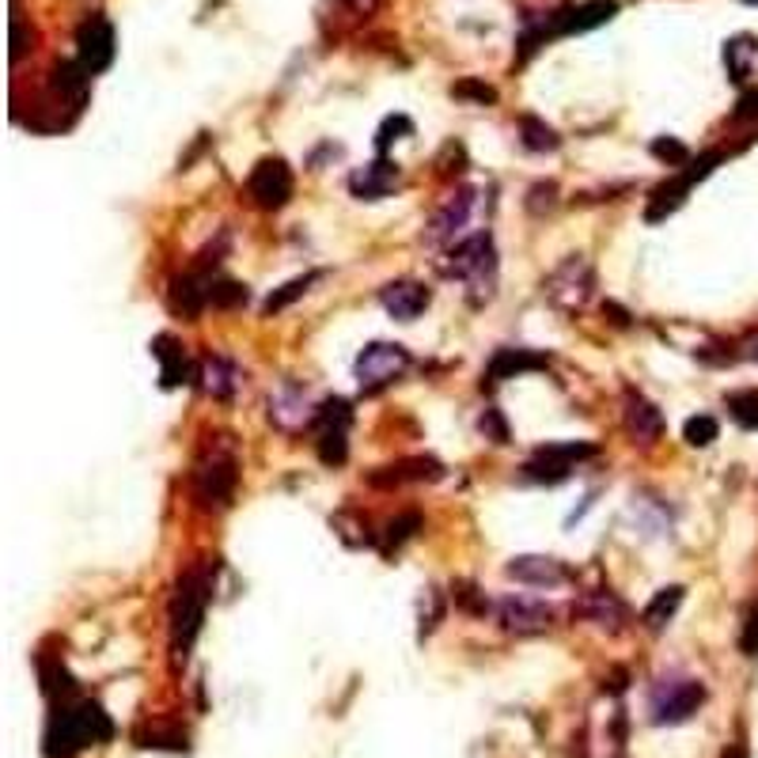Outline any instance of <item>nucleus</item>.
I'll list each match as a JSON object with an SVG mask.
<instances>
[{
  "instance_id": "nucleus-40",
  "label": "nucleus",
  "mask_w": 758,
  "mask_h": 758,
  "mask_svg": "<svg viewBox=\"0 0 758 758\" xmlns=\"http://www.w3.org/2000/svg\"><path fill=\"white\" fill-rule=\"evenodd\" d=\"M390 133H410V118L395 115V118H387V122H383V130H380V152H387L390 141H398V137H390Z\"/></svg>"
},
{
  "instance_id": "nucleus-7",
  "label": "nucleus",
  "mask_w": 758,
  "mask_h": 758,
  "mask_svg": "<svg viewBox=\"0 0 758 758\" xmlns=\"http://www.w3.org/2000/svg\"><path fill=\"white\" fill-rule=\"evenodd\" d=\"M410 369V353L402 346H390V341H372L361 357H357V380L364 390H380L387 383H395L402 372Z\"/></svg>"
},
{
  "instance_id": "nucleus-18",
  "label": "nucleus",
  "mask_w": 758,
  "mask_h": 758,
  "mask_svg": "<svg viewBox=\"0 0 758 758\" xmlns=\"http://www.w3.org/2000/svg\"><path fill=\"white\" fill-rule=\"evenodd\" d=\"M626 429H629V436H634V441L652 444L660 433H664V418H660V410L649 402V398L626 395Z\"/></svg>"
},
{
  "instance_id": "nucleus-29",
  "label": "nucleus",
  "mask_w": 758,
  "mask_h": 758,
  "mask_svg": "<svg viewBox=\"0 0 758 758\" xmlns=\"http://www.w3.org/2000/svg\"><path fill=\"white\" fill-rule=\"evenodd\" d=\"M318 459H323L326 467H341V462L349 459L346 429H326V433L318 436Z\"/></svg>"
},
{
  "instance_id": "nucleus-14",
  "label": "nucleus",
  "mask_w": 758,
  "mask_h": 758,
  "mask_svg": "<svg viewBox=\"0 0 758 758\" xmlns=\"http://www.w3.org/2000/svg\"><path fill=\"white\" fill-rule=\"evenodd\" d=\"M429 300H433L429 289L418 281H390L387 289L380 292L383 311H387L390 318H398V323H413V318L429 308Z\"/></svg>"
},
{
  "instance_id": "nucleus-21",
  "label": "nucleus",
  "mask_w": 758,
  "mask_h": 758,
  "mask_svg": "<svg viewBox=\"0 0 758 758\" xmlns=\"http://www.w3.org/2000/svg\"><path fill=\"white\" fill-rule=\"evenodd\" d=\"M209 289H213V277H202V274H187L171 285V308L179 315L194 318L197 311L209 303Z\"/></svg>"
},
{
  "instance_id": "nucleus-26",
  "label": "nucleus",
  "mask_w": 758,
  "mask_h": 758,
  "mask_svg": "<svg viewBox=\"0 0 758 758\" xmlns=\"http://www.w3.org/2000/svg\"><path fill=\"white\" fill-rule=\"evenodd\" d=\"M520 141H524V148H531V152H554L562 145V137H557L546 122H539L534 115L520 118Z\"/></svg>"
},
{
  "instance_id": "nucleus-2",
  "label": "nucleus",
  "mask_w": 758,
  "mask_h": 758,
  "mask_svg": "<svg viewBox=\"0 0 758 758\" xmlns=\"http://www.w3.org/2000/svg\"><path fill=\"white\" fill-rule=\"evenodd\" d=\"M213 595L209 585V569L205 565H194L179 577L175 585V600H171V649L175 660H187L190 649H194L197 634H202L205 622V603Z\"/></svg>"
},
{
  "instance_id": "nucleus-27",
  "label": "nucleus",
  "mask_w": 758,
  "mask_h": 758,
  "mask_svg": "<svg viewBox=\"0 0 758 758\" xmlns=\"http://www.w3.org/2000/svg\"><path fill=\"white\" fill-rule=\"evenodd\" d=\"M315 281H318V274H303V277H292L289 285H281V289H277V292H269V300L262 303V311H266V315H277V311H285V308H289L292 300H300L303 292H308V289H311V285H315Z\"/></svg>"
},
{
  "instance_id": "nucleus-19",
  "label": "nucleus",
  "mask_w": 758,
  "mask_h": 758,
  "mask_svg": "<svg viewBox=\"0 0 758 758\" xmlns=\"http://www.w3.org/2000/svg\"><path fill=\"white\" fill-rule=\"evenodd\" d=\"M202 387L205 395L220 398V402H228L231 395L239 390V383H243V376H239V369L228 361V357H205L202 361Z\"/></svg>"
},
{
  "instance_id": "nucleus-45",
  "label": "nucleus",
  "mask_w": 758,
  "mask_h": 758,
  "mask_svg": "<svg viewBox=\"0 0 758 758\" xmlns=\"http://www.w3.org/2000/svg\"><path fill=\"white\" fill-rule=\"evenodd\" d=\"M751 357H758V341H755V349H751Z\"/></svg>"
},
{
  "instance_id": "nucleus-11",
  "label": "nucleus",
  "mask_w": 758,
  "mask_h": 758,
  "mask_svg": "<svg viewBox=\"0 0 758 758\" xmlns=\"http://www.w3.org/2000/svg\"><path fill=\"white\" fill-rule=\"evenodd\" d=\"M497 622L508 634H542V629L554 626V611L534 600H524V595H505L497 603Z\"/></svg>"
},
{
  "instance_id": "nucleus-5",
  "label": "nucleus",
  "mask_w": 758,
  "mask_h": 758,
  "mask_svg": "<svg viewBox=\"0 0 758 758\" xmlns=\"http://www.w3.org/2000/svg\"><path fill=\"white\" fill-rule=\"evenodd\" d=\"M706 701V686L686 675H664L657 679L649 694V713L657 724H683L698 713V706Z\"/></svg>"
},
{
  "instance_id": "nucleus-30",
  "label": "nucleus",
  "mask_w": 758,
  "mask_h": 758,
  "mask_svg": "<svg viewBox=\"0 0 758 758\" xmlns=\"http://www.w3.org/2000/svg\"><path fill=\"white\" fill-rule=\"evenodd\" d=\"M717 433H721V425H717V418H709V413H698V418H690L683 425V436L690 448H709V444L717 441Z\"/></svg>"
},
{
  "instance_id": "nucleus-13",
  "label": "nucleus",
  "mask_w": 758,
  "mask_h": 758,
  "mask_svg": "<svg viewBox=\"0 0 758 758\" xmlns=\"http://www.w3.org/2000/svg\"><path fill=\"white\" fill-rule=\"evenodd\" d=\"M505 573L520 585H531V588H562L569 580V569H565L557 557H546V554H520L505 565Z\"/></svg>"
},
{
  "instance_id": "nucleus-24",
  "label": "nucleus",
  "mask_w": 758,
  "mask_h": 758,
  "mask_svg": "<svg viewBox=\"0 0 758 758\" xmlns=\"http://www.w3.org/2000/svg\"><path fill=\"white\" fill-rule=\"evenodd\" d=\"M755 53H758V43L751 35H736L724 43V65H729V76L736 80V84H744V80L751 76Z\"/></svg>"
},
{
  "instance_id": "nucleus-39",
  "label": "nucleus",
  "mask_w": 758,
  "mask_h": 758,
  "mask_svg": "<svg viewBox=\"0 0 758 758\" xmlns=\"http://www.w3.org/2000/svg\"><path fill=\"white\" fill-rule=\"evenodd\" d=\"M478 425H482V433L490 436L493 444H508V425H505V418H501V410H485Z\"/></svg>"
},
{
  "instance_id": "nucleus-16",
  "label": "nucleus",
  "mask_w": 758,
  "mask_h": 758,
  "mask_svg": "<svg viewBox=\"0 0 758 758\" xmlns=\"http://www.w3.org/2000/svg\"><path fill=\"white\" fill-rule=\"evenodd\" d=\"M444 478V467L436 459H425V455H413V459L390 462V467H380L369 474V485H398V482H436Z\"/></svg>"
},
{
  "instance_id": "nucleus-31",
  "label": "nucleus",
  "mask_w": 758,
  "mask_h": 758,
  "mask_svg": "<svg viewBox=\"0 0 758 758\" xmlns=\"http://www.w3.org/2000/svg\"><path fill=\"white\" fill-rule=\"evenodd\" d=\"M349 421H353V410H349L346 398H330V402H323L315 413V425L323 429V433L326 429H349Z\"/></svg>"
},
{
  "instance_id": "nucleus-32",
  "label": "nucleus",
  "mask_w": 758,
  "mask_h": 758,
  "mask_svg": "<svg viewBox=\"0 0 758 758\" xmlns=\"http://www.w3.org/2000/svg\"><path fill=\"white\" fill-rule=\"evenodd\" d=\"M569 470L573 467H565V462H554V459H546V455H539L534 452V459L528 462V467H524V474L528 478H534V482H565V478H569Z\"/></svg>"
},
{
  "instance_id": "nucleus-22",
  "label": "nucleus",
  "mask_w": 758,
  "mask_h": 758,
  "mask_svg": "<svg viewBox=\"0 0 758 758\" xmlns=\"http://www.w3.org/2000/svg\"><path fill=\"white\" fill-rule=\"evenodd\" d=\"M152 353L159 357V380H164V387H179V383L190 380V361L187 353H182V346L175 338H167V334H159L156 341H152Z\"/></svg>"
},
{
  "instance_id": "nucleus-36",
  "label": "nucleus",
  "mask_w": 758,
  "mask_h": 758,
  "mask_svg": "<svg viewBox=\"0 0 758 758\" xmlns=\"http://www.w3.org/2000/svg\"><path fill=\"white\" fill-rule=\"evenodd\" d=\"M455 99H474V103H497V92H493L490 84H482V80H459V84L452 87Z\"/></svg>"
},
{
  "instance_id": "nucleus-35",
  "label": "nucleus",
  "mask_w": 758,
  "mask_h": 758,
  "mask_svg": "<svg viewBox=\"0 0 758 758\" xmlns=\"http://www.w3.org/2000/svg\"><path fill=\"white\" fill-rule=\"evenodd\" d=\"M209 303L213 308H239V303H246V289L236 281H213Z\"/></svg>"
},
{
  "instance_id": "nucleus-9",
  "label": "nucleus",
  "mask_w": 758,
  "mask_h": 758,
  "mask_svg": "<svg viewBox=\"0 0 758 758\" xmlns=\"http://www.w3.org/2000/svg\"><path fill=\"white\" fill-rule=\"evenodd\" d=\"M76 58L87 76L103 73L115 61V27L103 15H87L76 31Z\"/></svg>"
},
{
  "instance_id": "nucleus-6",
  "label": "nucleus",
  "mask_w": 758,
  "mask_h": 758,
  "mask_svg": "<svg viewBox=\"0 0 758 758\" xmlns=\"http://www.w3.org/2000/svg\"><path fill=\"white\" fill-rule=\"evenodd\" d=\"M546 300L554 303V308L562 311H580L588 300H592V289H595V274L592 266H588V258H580V254H569V258L562 262V266L554 269V274L546 277Z\"/></svg>"
},
{
  "instance_id": "nucleus-17",
  "label": "nucleus",
  "mask_w": 758,
  "mask_h": 758,
  "mask_svg": "<svg viewBox=\"0 0 758 758\" xmlns=\"http://www.w3.org/2000/svg\"><path fill=\"white\" fill-rule=\"evenodd\" d=\"M577 614H580V618H588V622H595V626H603V629H618L622 622H626V606H622V600L614 592H606V588L580 595Z\"/></svg>"
},
{
  "instance_id": "nucleus-20",
  "label": "nucleus",
  "mask_w": 758,
  "mask_h": 758,
  "mask_svg": "<svg viewBox=\"0 0 758 758\" xmlns=\"http://www.w3.org/2000/svg\"><path fill=\"white\" fill-rule=\"evenodd\" d=\"M546 364H550V357L531 353V349H501L485 376H490V383H501V380L524 376V372H539V369H546Z\"/></svg>"
},
{
  "instance_id": "nucleus-12",
  "label": "nucleus",
  "mask_w": 758,
  "mask_h": 758,
  "mask_svg": "<svg viewBox=\"0 0 758 758\" xmlns=\"http://www.w3.org/2000/svg\"><path fill=\"white\" fill-rule=\"evenodd\" d=\"M470 213H474V190H455V194L448 197V202H444L441 209L433 213V220H429L425 239H429V243H433V246L452 243V239L459 236L462 228H467Z\"/></svg>"
},
{
  "instance_id": "nucleus-46",
  "label": "nucleus",
  "mask_w": 758,
  "mask_h": 758,
  "mask_svg": "<svg viewBox=\"0 0 758 758\" xmlns=\"http://www.w3.org/2000/svg\"><path fill=\"white\" fill-rule=\"evenodd\" d=\"M747 4H758V0H747Z\"/></svg>"
},
{
  "instance_id": "nucleus-4",
  "label": "nucleus",
  "mask_w": 758,
  "mask_h": 758,
  "mask_svg": "<svg viewBox=\"0 0 758 758\" xmlns=\"http://www.w3.org/2000/svg\"><path fill=\"white\" fill-rule=\"evenodd\" d=\"M236 478H239V462L228 448H209L202 459L194 462V497L202 501V508H220L231 501L236 493Z\"/></svg>"
},
{
  "instance_id": "nucleus-34",
  "label": "nucleus",
  "mask_w": 758,
  "mask_h": 758,
  "mask_svg": "<svg viewBox=\"0 0 758 758\" xmlns=\"http://www.w3.org/2000/svg\"><path fill=\"white\" fill-rule=\"evenodd\" d=\"M141 747H167V751H190L187 744V732H175V729H152V732H141Z\"/></svg>"
},
{
  "instance_id": "nucleus-1",
  "label": "nucleus",
  "mask_w": 758,
  "mask_h": 758,
  "mask_svg": "<svg viewBox=\"0 0 758 758\" xmlns=\"http://www.w3.org/2000/svg\"><path fill=\"white\" fill-rule=\"evenodd\" d=\"M115 736V724L103 713V706L80 698L69 701L61 698L50 713V724H46V755L50 758H76L84 747L103 744V739Z\"/></svg>"
},
{
  "instance_id": "nucleus-41",
  "label": "nucleus",
  "mask_w": 758,
  "mask_h": 758,
  "mask_svg": "<svg viewBox=\"0 0 758 758\" xmlns=\"http://www.w3.org/2000/svg\"><path fill=\"white\" fill-rule=\"evenodd\" d=\"M744 652L747 657H758V606L751 611V618H747V626H744Z\"/></svg>"
},
{
  "instance_id": "nucleus-33",
  "label": "nucleus",
  "mask_w": 758,
  "mask_h": 758,
  "mask_svg": "<svg viewBox=\"0 0 758 758\" xmlns=\"http://www.w3.org/2000/svg\"><path fill=\"white\" fill-rule=\"evenodd\" d=\"M539 455H546V459H554V462H565V467H573V462H580V459H592L595 448H592V444L569 441V444H542Z\"/></svg>"
},
{
  "instance_id": "nucleus-3",
  "label": "nucleus",
  "mask_w": 758,
  "mask_h": 758,
  "mask_svg": "<svg viewBox=\"0 0 758 758\" xmlns=\"http://www.w3.org/2000/svg\"><path fill=\"white\" fill-rule=\"evenodd\" d=\"M452 277H459L470 292H474V303L493 297V285H497V251H493L490 231H478V236L462 239L452 251L448 262Z\"/></svg>"
},
{
  "instance_id": "nucleus-44",
  "label": "nucleus",
  "mask_w": 758,
  "mask_h": 758,
  "mask_svg": "<svg viewBox=\"0 0 758 758\" xmlns=\"http://www.w3.org/2000/svg\"><path fill=\"white\" fill-rule=\"evenodd\" d=\"M724 758H747L744 747H732V751H724Z\"/></svg>"
},
{
  "instance_id": "nucleus-37",
  "label": "nucleus",
  "mask_w": 758,
  "mask_h": 758,
  "mask_svg": "<svg viewBox=\"0 0 758 758\" xmlns=\"http://www.w3.org/2000/svg\"><path fill=\"white\" fill-rule=\"evenodd\" d=\"M421 528V516L418 513H406V516H398V520H390L387 524V542H383V546H398V542H406L410 539L413 531Z\"/></svg>"
},
{
  "instance_id": "nucleus-8",
  "label": "nucleus",
  "mask_w": 758,
  "mask_h": 758,
  "mask_svg": "<svg viewBox=\"0 0 758 758\" xmlns=\"http://www.w3.org/2000/svg\"><path fill=\"white\" fill-rule=\"evenodd\" d=\"M246 194L258 209H281L292 197V171L285 159H262L246 179Z\"/></svg>"
},
{
  "instance_id": "nucleus-15",
  "label": "nucleus",
  "mask_w": 758,
  "mask_h": 758,
  "mask_svg": "<svg viewBox=\"0 0 758 758\" xmlns=\"http://www.w3.org/2000/svg\"><path fill=\"white\" fill-rule=\"evenodd\" d=\"M398 167L387 164V159H376V164L369 167H357L353 175H349V190H353V197H361V202H380V197H387L390 190L398 187Z\"/></svg>"
},
{
  "instance_id": "nucleus-10",
  "label": "nucleus",
  "mask_w": 758,
  "mask_h": 758,
  "mask_svg": "<svg viewBox=\"0 0 758 758\" xmlns=\"http://www.w3.org/2000/svg\"><path fill=\"white\" fill-rule=\"evenodd\" d=\"M315 413L318 410L311 406L308 390H303L300 383H281V387L269 395V421H274L277 429H285V433L315 421Z\"/></svg>"
},
{
  "instance_id": "nucleus-42",
  "label": "nucleus",
  "mask_w": 758,
  "mask_h": 758,
  "mask_svg": "<svg viewBox=\"0 0 758 758\" xmlns=\"http://www.w3.org/2000/svg\"><path fill=\"white\" fill-rule=\"evenodd\" d=\"M736 122H747V118H758V92H747L744 99H739V107H736Z\"/></svg>"
},
{
  "instance_id": "nucleus-23",
  "label": "nucleus",
  "mask_w": 758,
  "mask_h": 758,
  "mask_svg": "<svg viewBox=\"0 0 758 758\" xmlns=\"http://www.w3.org/2000/svg\"><path fill=\"white\" fill-rule=\"evenodd\" d=\"M50 87L53 92L61 95V99H69L73 107H84V99H87V73H84V65H73V61H58L53 65V73H50Z\"/></svg>"
},
{
  "instance_id": "nucleus-43",
  "label": "nucleus",
  "mask_w": 758,
  "mask_h": 758,
  "mask_svg": "<svg viewBox=\"0 0 758 758\" xmlns=\"http://www.w3.org/2000/svg\"><path fill=\"white\" fill-rule=\"evenodd\" d=\"M341 4H346V8H349V12H353V15H364V20H369V15L376 12V4H380V0H341Z\"/></svg>"
},
{
  "instance_id": "nucleus-28",
  "label": "nucleus",
  "mask_w": 758,
  "mask_h": 758,
  "mask_svg": "<svg viewBox=\"0 0 758 758\" xmlns=\"http://www.w3.org/2000/svg\"><path fill=\"white\" fill-rule=\"evenodd\" d=\"M729 413L739 429H758V390H736V395H729Z\"/></svg>"
},
{
  "instance_id": "nucleus-38",
  "label": "nucleus",
  "mask_w": 758,
  "mask_h": 758,
  "mask_svg": "<svg viewBox=\"0 0 758 758\" xmlns=\"http://www.w3.org/2000/svg\"><path fill=\"white\" fill-rule=\"evenodd\" d=\"M652 156L664 159V164H686L690 152H686L683 141H675V137H657L652 141Z\"/></svg>"
},
{
  "instance_id": "nucleus-25",
  "label": "nucleus",
  "mask_w": 758,
  "mask_h": 758,
  "mask_svg": "<svg viewBox=\"0 0 758 758\" xmlns=\"http://www.w3.org/2000/svg\"><path fill=\"white\" fill-rule=\"evenodd\" d=\"M683 603V588L672 585V588H660L657 600H652L649 606H645V626L649 629H664L667 622L675 618V611H679Z\"/></svg>"
}]
</instances>
